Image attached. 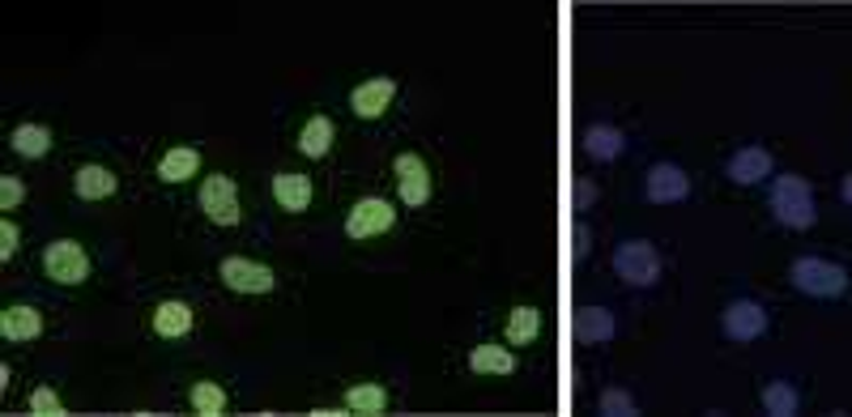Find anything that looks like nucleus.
<instances>
[{"label": "nucleus", "instance_id": "nucleus-32", "mask_svg": "<svg viewBox=\"0 0 852 417\" xmlns=\"http://www.w3.org/2000/svg\"><path fill=\"white\" fill-rule=\"evenodd\" d=\"M571 252H576L580 261L593 252V230H589V226H580V230H576V243H571Z\"/></svg>", "mask_w": 852, "mask_h": 417}, {"label": "nucleus", "instance_id": "nucleus-6", "mask_svg": "<svg viewBox=\"0 0 852 417\" xmlns=\"http://www.w3.org/2000/svg\"><path fill=\"white\" fill-rule=\"evenodd\" d=\"M197 205H201L205 217H209L213 226H222V230H231V226L244 222L239 184H235L231 175H205L201 188H197Z\"/></svg>", "mask_w": 852, "mask_h": 417}, {"label": "nucleus", "instance_id": "nucleus-8", "mask_svg": "<svg viewBox=\"0 0 852 417\" xmlns=\"http://www.w3.org/2000/svg\"><path fill=\"white\" fill-rule=\"evenodd\" d=\"M393 179H397V201H402L405 208L431 205V197H435V175H431V166H427V157L422 154L402 150V154L393 157Z\"/></svg>", "mask_w": 852, "mask_h": 417}, {"label": "nucleus", "instance_id": "nucleus-25", "mask_svg": "<svg viewBox=\"0 0 852 417\" xmlns=\"http://www.w3.org/2000/svg\"><path fill=\"white\" fill-rule=\"evenodd\" d=\"M188 405H193V414L222 417L231 409V392H226L218 379H197V383L188 388Z\"/></svg>", "mask_w": 852, "mask_h": 417}, {"label": "nucleus", "instance_id": "nucleus-31", "mask_svg": "<svg viewBox=\"0 0 852 417\" xmlns=\"http://www.w3.org/2000/svg\"><path fill=\"white\" fill-rule=\"evenodd\" d=\"M593 205H597V184L593 179H580L576 184V213H589Z\"/></svg>", "mask_w": 852, "mask_h": 417}, {"label": "nucleus", "instance_id": "nucleus-10", "mask_svg": "<svg viewBox=\"0 0 852 417\" xmlns=\"http://www.w3.org/2000/svg\"><path fill=\"white\" fill-rule=\"evenodd\" d=\"M397 94H402V81L388 77V73H375V77H362V81L354 86L346 103H350L354 119H384L388 106L397 103Z\"/></svg>", "mask_w": 852, "mask_h": 417}, {"label": "nucleus", "instance_id": "nucleus-26", "mask_svg": "<svg viewBox=\"0 0 852 417\" xmlns=\"http://www.w3.org/2000/svg\"><path fill=\"white\" fill-rule=\"evenodd\" d=\"M758 401H763V414H771V417H793L798 409H802V392H798L789 379H771V383H763Z\"/></svg>", "mask_w": 852, "mask_h": 417}, {"label": "nucleus", "instance_id": "nucleus-9", "mask_svg": "<svg viewBox=\"0 0 852 417\" xmlns=\"http://www.w3.org/2000/svg\"><path fill=\"white\" fill-rule=\"evenodd\" d=\"M640 197L649 205H682L691 197V175L678 162H652L640 179Z\"/></svg>", "mask_w": 852, "mask_h": 417}, {"label": "nucleus", "instance_id": "nucleus-3", "mask_svg": "<svg viewBox=\"0 0 852 417\" xmlns=\"http://www.w3.org/2000/svg\"><path fill=\"white\" fill-rule=\"evenodd\" d=\"M614 273L631 290H652L660 281V273H665V261H660L656 243H649V239H622L614 248Z\"/></svg>", "mask_w": 852, "mask_h": 417}, {"label": "nucleus", "instance_id": "nucleus-11", "mask_svg": "<svg viewBox=\"0 0 852 417\" xmlns=\"http://www.w3.org/2000/svg\"><path fill=\"white\" fill-rule=\"evenodd\" d=\"M767 307L763 303H754V299H733L725 312H720V332L729 337V341H738V345H751L758 341L763 332H767Z\"/></svg>", "mask_w": 852, "mask_h": 417}, {"label": "nucleus", "instance_id": "nucleus-24", "mask_svg": "<svg viewBox=\"0 0 852 417\" xmlns=\"http://www.w3.org/2000/svg\"><path fill=\"white\" fill-rule=\"evenodd\" d=\"M346 414H384L388 409V388L375 383V379H362V383H350L346 396H342Z\"/></svg>", "mask_w": 852, "mask_h": 417}, {"label": "nucleus", "instance_id": "nucleus-15", "mask_svg": "<svg viewBox=\"0 0 852 417\" xmlns=\"http://www.w3.org/2000/svg\"><path fill=\"white\" fill-rule=\"evenodd\" d=\"M269 192H273L277 208L291 213V217L307 213L311 201H316V188H311V179H307L302 170H277V175L269 179Z\"/></svg>", "mask_w": 852, "mask_h": 417}, {"label": "nucleus", "instance_id": "nucleus-12", "mask_svg": "<svg viewBox=\"0 0 852 417\" xmlns=\"http://www.w3.org/2000/svg\"><path fill=\"white\" fill-rule=\"evenodd\" d=\"M771 170H776V157L767 146H742V150H733L729 162H725V175L738 184V188H754V184H767L771 179Z\"/></svg>", "mask_w": 852, "mask_h": 417}, {"label": "nucleus", "instance_id": "nucleus-22", "mask_svg": "<svg viewBox=\"0 0 852 417\" xmlns=\"http://www.w3.org/2000/svg\"><path fill=\"white\" fill-rule=\"evenodd\" d=\"M503 337H507L511 350H516V345H533V341L542 337V307H533V303L511 307L507 319H503Z\"/></svg>", "mask_w": 852, "mask_h": 417}, {"label": "nucleus", "instance_id": "nucleus-27", "mask_svg": "<svg viewBox=\"0 0 852 417\" xmlns=\"http://www.w3.org/2000/svg\"><path fill=\"white\" fill-rule=\"evenodd\" d=\"M597 414H605V417H635V414H640V405H635V396H631L627 388H605L602 396H597Z\"/></svg>", "mask_w": 852, "mask_h": 417}, {"label": "nucleus", "instance_id": "nucleus-28", "mask_svg": "<svg viewBox=\"0 0 852 417\" xmlns=\"http://www.w3.org/2000/svg\"><path fill=\"white\" fill-rule=\"evenodd\" d=\"M26 409L39 417H60L64 414V396H60L51 383H39V388H30V396H26Z\"/></svg>", "mask_w": 852, "mask_h": 417}, {"label": "nucleus", "instance_id": "nucleus-20", "mask_svg": "<svg viewBox=\"0 0 852 417\" xmlns=\"http://www.w3.org/2000/svg\"><path fill=\"white\" fill-rule=\"evenodd\" d=\"M576 337H580V345H605V341H614L618 337V315L602 307V303H593V307H580L576 315Z\"/></svg>", "mask_w": 852, "mask_h": 417}, {"label": "nucleus", "instance_id": "nucleus-1", "mask_svg": "<svg viewBox=\"0 0 852 417\" xmlns=\"http://www.w3.org/2000/svg\"><path fill=\"white\" fill-rule=\"evenodd\" d=\"M767 205H771V217L785 230H810L818 222L814 188H810V179H802V175H776L771 179V192H767Z\"/></svg>", "mask_w": 852, "mask_h": 417}, {"label": "nucleus", "instance_id": "nucleus-33", "mask_svg": "<svg viewBox=\"0 0 852 417\" xmlns=\"http://www.w3.org/2000/svg\"><path fill=\"white\" fill-rule=\"evenodd\" d=\"M840 197H844V205L852 208V170L844 175V184H840Z\"/></svg>", "mask_w": 852, "mask_h": 417}, {"label": "nucleus", "instance_id": "nucleus-7", "mask_svg": "<svg viewBox=\"0 0 852 417\" xmlns=\"http://www.w3.org/2000/svg\"><path fill=\"white\" fill-rule=\"evenodd\" d=\"M397 226V205L388 197H358L346 213V239L350 243H371Z\"/></svg>", "mask_w": 852, "mask_h": 417}, {"label": "nucleus", "instance_id": "nucleus-21", "mask_svg": "<svg viewBox=\"0 0 852 417\" xmlns=\"http://www.w3.org/2000/svg\"><path fill=\"white\" fill-rule=\"evenodd\" d=\"M580 146L593 162H614V157L627 154V132L618 124H589Z\"/></svg>", "mask_w": 852, "mask_h": 417}, {"label": "nucleus", "instance_id": "nucleus-5", "mask_svg": "<svg viewBox=\"0 0 852 417\" xmlns=\"http://www.w3.org/2000/svg\"><path fill=\"white\" fill-rule=\"evenodd\" d=\"M218 277L231 294H244V299H260V294L277 290V268L264 261H251V256H222Z\"/></svg>", "mask_w": 852, "mask_h": 417}, {"label": "nucleus", "instance_id": "nucleus-13", "mask_svg": "<svg viewBox=\"0 0 852 417\" xmlns=\"http://www.w3.org/2000/svg\"><path fill=\"white\" fill-rule=\"evenodd\" d=\"M197 328V307L184 299H162L150 312V332L158 341H184Z\"/></svg>", "mask_w": 852, "mask_h": 417}, {"label": "nucleus", "instance_id": "nucleus-4", "mask_svg": "<svg viewBox=\"0 0 852 417\" xmlns=\"http://www.w3.org/2000/svg\"><path fill=\"white\" fill-rule=\"evenodd\" d=\"M39 264H44V277H48L51 286H64V290L86 286L90 273H95L90 252L77 239H51L48 248H44V256H39Z\"/></svg>", "mask_w": 852, "mask_h": 417}, {"label": "nucleus", "instance_id": "nucleus-16", "mask_svg": "<svg viewBox=\"0 0 852 417\" xmlns=\"http://www.w3.org/2000/svg\"><path fill=\"white\" fill-rule=\"evenodd\" d=\"M0 337L9 345H30L44 337V312L35 303H9L0 312Z\"/></svg>", "mask_w": 852, "mask_h": 417}, {"label": "nucleus", "instance_id": "nucleus-14", "mask_svg": "<svg viewBox=\"0 0 852 417\" xmlns=\"http://www.w3.org/2000/svg\"><path fill=\"white\" fill-rule=\"evenodd\" d=\"M120 192V175L107 166V162H82L73 170V197L86 201V205H99V201H111Z\"/></svg>", "mask_w": 852, "mask_h": 417}, {"label": "nucleus", "instance_id": "nucleus-30", "mask_svg": "<svg viewBox=\"0 0 852 417\" xmlns=\"http://www.w3.org/2000/svg\"><path fill=\"white\" fill-rule=\"evenodd\" d=\"M17 248H22V230H17V222L4 213V217H0V261H13Z\"/></svg>", "mask_w": 852, "mask_h": 417}, {"label": "nucleus", "instance_id": "nucleus-19", "mask_svg": "<svg viewBox=\"0 0 852 417\" xmlns=\"http://www.w3.org/2000/svg\"><path fill=\"white\" fill-rule=\"evenodd\" d=\"M333 146H337V124H333V115H324V111L307 115V124L299 128V154L311 157V162H320V157L333 154Z\"/></svg>", "mask_w": 852, "mask_h": 417}, {"label": "nucleus", "instance_id": "nucleus-29", "mask_svg": "<svg viewBox=\"0 0 852 417\" xmlns=\"http://www.w3.org/2000/svg\"><path fill=\"white\" fill-rule=\"evenodd\" d=\"M22 201H26V179L22 175H0V208L13 213V208H22Z\"/></svg>", "mask_w": 852, "mask_h": 417}, {"label": "nucleus", "instance_id": "nucleus-17", "mask_svg": "<svg viewBox=\"0 0 852 417\" xmlns=\"http://www.w3.org/2000/svg\"><path fill=\"white\" fill-rule=\"evenodd\" d=\"M205 166V157L197 146H171L166 154L158 157V166H153V175L162 179V184H171V188H180V184H188V179H197Z\"/></svg>", "mask_w": 852, "mask_h": 417}, {"label": "nucleus", "instance_id": "nucleus-23", "mask_svg": "<svg viewBox=\"0 0 852 417\" xmlns=\"http://www.w3.org/2000/svg\"><path fill=\"white\" fill-rule=\"evenodd\" d=\"M51 146H55V132L48 124H35V119H26V124H17L9 132V150L17 157H48Z\"/></svg>", "mask_w": 852, "mask_h": 417}, {"label": "nucleus", "instance_id": "nucleus-2", "mask_svg": "<svg viewBox=\"0 0 852 417\" xmlns=\"http://www.w3.org/2000/svg\"><path fill=\"white\" fill-rule=\"evenodd\" d=\"M789 281L805 299H840V294H849L852 273L844 264L823 261V256H802V261L789 264Z\"/></svg>", "mask_w": 852, "mask_h": 417}, {"label": "nucleus", "instance_id": "nucleus-18", "mask_svg": "<svg viewBox=\"0 0 852 417\" xmlns=\"http://www.w3.org/2000/svg\"><path fill=\"white\" fill-rule=\"evenodd\" d=\"M465 366L473 370V375H482V379H507V375H516L520 363H516V354L499 345V341H482V345H473L469 350V358Z\"/></svg>", "mask_w": 852, "mask_h": 417}]
</instances>
